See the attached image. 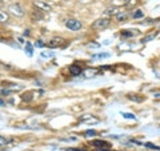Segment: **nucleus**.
I'll use <instances>...</instances> for the list:
<instances>
[{"instance_id":"1","label":"nucleus","mask_w":160,"mask_h":151,"mask_svg":"<svg viewBox=\"0 0 160 151\" xmlns=\"http://www.w3.org/2000/svg\"><path fill=\"white\" fill-rule=\"evenodd\" d=\"M8 12L11 13V15H13V16H16V18H22V16H24V9H23V7L20 6V4H18V3H15V4H11V6L8 7Z\"/></svg>"},{"instance_id":"31","label":"nucleus","mask_w":160,"mask_h":151,"mask_svg":"<svg viewBox=\"0 0 160 151\" xmlns=\"http://www.w3.org/2000/svg\"><path fill=\"white\" fill-rule=\"evenodd\" d=\"M52 2H58V0H52Z\"/></svg>"},{"instance_id":"12","label":"nucleus","mask_w":160,"mask_h":151,"mask_svg":"<svg viewBox=\"0 0 160 151\" xmlns=\"http://www.w3.org/2000/svg\"><path fill=\"white\" fill-rule=\"evenodd\" d=\"M20 88H22V87H20V86H15L13 84V87H9V88H6V90H3V91H2V94H9V92H13V91H19V90Z\"/></svg>"},{"instance_id":"5","label":"nucleus","mask_w":160,"mask_h":151,"mask_svg":"<svg viewBox=\"0 0 160 151\" xmlns=\"http://www.w3.org/2000/svg\"><path fill=\"white\" fill-rule=\"evenodd\" d=\"M63 43H64V39L56 36V38H52V39L48 42V47H49V48H56V47H59V46H62Z\"/></svg>"},{"instance_id":"15","label":"nucleus","mask_w":160,"mask_h":151,"mask_svg":"<svg viewBox=\"0 0 160 151\" xmlns=\"http://www.w3.org/2000/svg\"><path fill=\"white\" fill-rule=\"evenodd\" d=\"M143 16H144V13H143L142 9H138V11H135L132 13V18L133 19H140V18H143Z\"/></svg>"},{"instance_id":"4","label":"nucleus","mask_w":160,"mask_h":151,"mask_svg":"<svg viewBox=\"0 0 160 151\" xmlns=\"http://www.w3.org/2000/svg\"><path fill=\"white\" fill-rule=\"evenodd\" d=\"M80 122L82 123H86V124H98L100 120L96 118V117H93V115H83V117H80Z\"/></svg>"},{"instance_id":"25","label":"nucleus","mask_w":160,"mask_h":151,"mask_svg":"<svg viewBox=\"0 0 160 151\" xmlns=\"http://www.w3.org/2000/svg\"><path fill=\"white\" fill-rule=\"evenodd\" d=\"M44 46H46V44H44L42 40H38V42L35 43V47H44Z\"/></svg>"},{"instance_id":"20","label":"nucleus","mask_w":160,"mask_h":151,"mask_svg":"<svg viewBox=\"0 0 160 151\" xmlns=\"http://www.w3.org/2000/svg\"><path fill=\"white\" fill-rule=\"evenodd\" d=\"M138 96V95H129V99H131V100H136V102H143V99L144 98H136Z\"/></svg>"},{"instance_id":"3","label":"nucleus","mask_w":160,"mask_h":151,"mask_svg":"<svg viewBox=\"0 0 160 151\" xmlns=\"http://www.w3.org/2000/svg\"><path fill=\"white\" fill-rule=\"evenodd\" d=\"M66 27L68 29H71V31H79L82 28V23L78 19H68L66 22Z\"/></svg>"},{"instance_id":"26","label":"nucleus","mask_w":160,"mask_h":151,"mask_svg":"<svg viewBox=\"0 0 160 151\" xmlns=\"http://www.w3.org/2000/svg\"><path fill=\"white\" fill-rule=\"evenodd\" d=\"M66 151H84V150H80V148H73V147H68V148H66Z\"/></svg>"},{"instance_id":"16","label":"nucleus","mask_w":160,"mask_h":151,"mask_svg":"<svg viewBox=\"0 0 160 151\" xmlns=\"http://www.w3.org/2000/svg\"><path fill=\"white\" fill-rule=\"evenodd\" d=\"M96 72H98L96 70H87V71L84 72V74H86L87 78H89V76H95V74H96Z\"/></svg>"},{"instance_id":"10","label":"nucleus","mask_w":160,"mask_h":151,"mask_svg":"<svg viewBox=\"0 0 160 151\" xmlns=\"http://www.w3.org/2000/svg\"><path fill=\"white\" fill-rule=\"evenodd\" d=\"M92 146H95V147H99V148H107L108 147V143L104 142V140H93L92 142Z\"/></svg>"},{"instance_id":"18","label":"nucleus","mask_w":160,"mask_h":151,"mask_svg":"<svg viewBox=\"0 0 160 151\" xmlns=\"http://www.w3.org/2000/svg\"><path fill=\"white\" fill-rule=\"evenodd\" d=\"M122 115L127 119H136V117H135L133 114H129V112H122Z\"/></svg>"},{"instance_id":"7","label":"nucleus","mask_w":160,"mask_h":151,"mask_svg":"<svg viewBox=\"0 0 160 151\" xmlns=\"http://www.w3.org/2000/svg\"><path fill=\"white\" fill-rule=\"evenodd\" d=\"M69 72H71L72 76H79V75L82 74V68H80V66H76V64H73V66L69 67Z\"/></svg>"},{"instance_id":"13","label":"nucleus","mask_w":160,"mask_h":151,"mask_svg":"<svg viewBox=\"0 0 160 151\" xmlns=\"http://www.w3.org/2000/svg\"><path fill=\"white\" fill-rule=\"evenodd\" d=\"M127 18H128L127 12H119V13L116 15V19H118V22H126V20H127Z\"/></svg>"},{"instance_id":"6","label":"nucleus","mask_w":160,"mask_h":151,"mask_svg":"<svg viewBox=\"0 0 160 151\" xmlns=\"http://www.w3.org/2000/svg\"><path fill=\"white\" fill-rule=\"evenodd\" d=\"M138 34H139L138 29H126V31H122V36L123 38H132Z\"/></svg>"},{"instance_id":"14","label":"nucleus","mask_w":160,"mask_h":151,"mask_svg":"<svg viewBox=\"0 0 160 151\" xmlns=\"http://www.w3.org/2000/svg\"><path fill=\"white\" fill-rule=\"evenodd\" d=\"M9 19V15L7 12H4V11H0V23H4V22H7V20Z\"/></svg>"},{"instance_id":"21","label":"nucleus","mask_w":160,"mask_h":151,"mask_svg":"<svg viewBox=\"0 0 160 151\" xmlns=\"http://www.w3.org/2000/svg\"><path fill=\"white\" fill-rule=\"evenodd\" d=\"M153 39H155V35H149V36L144 38V39L142 40V43H147V42H151V40H153Z\"/></svg>"},{"instance_id":"17","label":"nucleus","mask_w":160,"mask_h":151,"mask_svg":"<svg viewBox=\"0 0 160 151\" xmlns=\"http://www.w3.org/2000/svg\"><path fill=\"white\" fill-rule=\"evenodd\" d=\"M84 135H86V137H96L98 133H96V131H93V130H88V131L84 133Z\"/></svg>"},{"instance_id":"9","label":"nucleus","mask_w":160,"mask_h":151,"mask_svg":"<svg viewBox=\"0 0 160 151\" xmlns=\"http://www.w3.org/2000/svg\"><path fill=\"white\" fill-rule=\"evenodd\" d=\"M35 6H36L38 8H40V11H49V6L46 3H43V2H35Z\"/></svg>"},{"instance_id":"23","label":"nucleus","mask_w":160,"mask_h":151,"mask_svg":"<svg viewBox=\"0 0 160 151\" xmlns=\"http://www.w3.org/2000/svg\"><path fill=\"white\" fill-rule=\"evenodd\" d=\"M8 143V140L4 138V137H0V147H2V146H6Z\"/></svg>"},{"instance_id":"27","label":"nucleus","mask_w":160,"mask_h":151,"mask_svg":"<svg viewBox=\"0 0 160 151\" xmlns=\"http://www.w3.org/2000/svg\"><path fill=\"white\" fill-rule=\"evenodd\" d=\"M28 35H29V31H28V29H26V31H24V36H28Z\"/></svg>"},{"instance_id":"2","label":"nucleus","mask_w":160,"mask_h":151,"mask_svg":"<svg viewBox=\"0 0 160 151\" xmlns=\"http://www.w3.org/2000/svg\"><path fill=\"white\" fill-rule=\"evenodd\" d=\"M109 24H111V20L108 18H103V19H98L96 22L92 24V27L95 29H104V28H107Z\"/></svg>"},{"instance_id":"30","label":"nucleus","mask_w":160,"mask_h":151,"mask_svg":"<svg viewBox=\"0 0 160 151\" xmlns=\"http://www.w3.org/2000/svg\"><path fill=\"white\" fill-rule=\"evenodd\" d=\"M99 151H107V148H99Z\"/></svg>"},{"instance_id":"8","label":"nucleus","mask_w":160,"mask_h":151,"mask_svg":"<svg viewBox=\"0 0 160 151\" xmlns=\"http://www.w3.org/2000/svg\"><path fill=\"white\" fill-rule=\"evenodd\" d=\"M120 11H119V9H118V7H109V8H107L106 9V12H104V13H106L107 15V16H111V15H115V16H116V15L119 13Z\"/></svg>"},{"instance_id":"22","label":"nucleus","mask_w":160,"mask_h":151,"mask_svg":"<svg viewBox=\"0 0 160 151\" xmlns=\"http://www.w3.org/2000/svg\"><path fill=\"white\" fill-rule=\"evenodd\" d=\"M93 58H99V59H104V58H109V54H100V55H95Z\"/></svg>"},{"instance_id":"19","label":"nucleus","mask_w":160,"mask_h":151,"mask_svg":"<svg viewBox=\"0 0 160 151\" xmlns=\"http://www.w3.org/2000/svg\"><path fill=\"white\" fill-rule=\"evenodd\" d=\"M26 51H27V54H28V56H32V46L29 43H27V47H26Z\"/></svg>"},{"instance_id":"24","label":"nucleus","mask_w":160,"mask_h":151,"mask_svg":"<svg viewBox=\"0 0 160 151\" xmlns=\"http://www.w3.org/2000/svg\"><path fill=\"white\" fill-rule=\"evenodd\" d=\"M144 146H146V147H149V148H153V150H160V147H158V146H155L152 143H146Z\"/></svg>"},{"instance_id":"28","label":"nucleus","mask_w":160,"mask_h":151,"mask_svg":"<svg viewBox=\"0 0 160 151\" xmlns=\"http://www.w3.org/2000/svg\"><path fill=\"white\" fill-rule=\"evenodd\" d=\"M155 98H159L160 99V94H155Z\"/></svg>"},{"instance_id":"29","label":"nucleus","mask_w":160,"mask_h":151,"mask_svg":"<svg viewBox=\"0 0 160 151\" xmlns=\"http://www.w3.org/2000/svg\"><path fill=\"white\" fill-rule=\"evenodd\" d=\"M3 4H4V2H3V0H0V7H2Z\"/></svg>"},{"instance_id":"11","label":"nucleus","mask_w":160,"mask_h":151,"mask_svg":"<svg viewBox=\"0 0 160 151\" xmlns=\"http://www.w3.org/2000/svg\"><path fill=\"white\" fill-rule=\"evenodd\" d=\"M129 3V0H112V6L115 7H122Z\"/></svg>"}]
</instances>
